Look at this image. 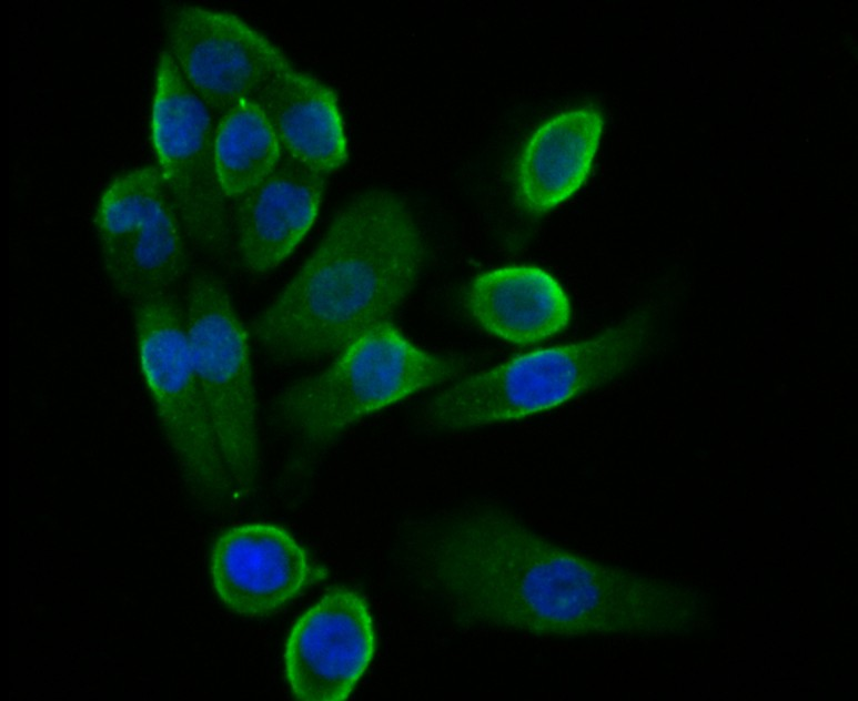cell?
<instances>
[{
    "mask_svg": "<svg viewBox=\"0 0 858 701\" xmlns=\"http://www.w3.org/2000/svg\"><path fill=\"white\" fill-rule=\"evenodd\" d=\"M430 555L456 623L471 633L643 638L687 624L696 608L686 591L567 549L494 505L442 520Z\"/></svg>",
    "mask_w": 858,
    "mask_h": 701,
    "instance_id": "1",
    "label": "cell"
},
{
    "mask_svg": "<svg viewBox=\"0 0 858 701\" xmlns=\"http://www.w3.org/2000/svg\"><path fill=\"white\" fill-rule=\"evenodd\" d=\"M426 245L406 202L385 189L352 196L250 329L275 360L335 356L392 319L423 272Z\"/></svg>",
    "mask_w": 858,
    "mask_h": 701,
    "instance_id": "2",
    "label": "cell"
},
{
    "mask_svg": "<svg viewBox=\"0 0 858 701\" xmlns=\"http://www.w3.org/2000/svg\"><path fill=\"white\" fill-rule=\"evenodd\" d=\"M646 333L645 319L635 316L595 336L515 356L438 392L418 421L430 430L461 431L554 408L622 374Z\"/></svg>",
    "mask_w": 858,
    "mask_h": 701,
    "instance_id": "3",
    "label": "cell"
},
{
    "mask_svg": "<svg viewBox=\"0 0 858 701\" xmlns=\"http://www.w3.org/2000/svg\"><path fill=\"white\" fill-rule=\"evenodd\" d=\"M467 369L465 358L423 349L390 321L350 343L324 369L284 387L271 415L291 438L323 446L366 416Z\"/></svg>",
    "mask_w": 858,
    "mask_h": 701,
    "instance_id": "4",
    "label": "cell"
},
{
    "mask_svg": "<svg viewBox=\"0 0 858 701\" xmlns=\"http://www.w3.org/2000/svg\"><path fill=\"white\" fill-rule=\"evenodd\" d=\"M141 374L190 497L208 509L236 499L196 382L182 299L130 303Z\"/></svg>",
    "mask_w": 858,
    "mask_h": 701,
    "instance_id": "5",
    "label": "cell"
},
{
    "mask_svg": "<svg viewBox=\"0 0 858 701\" xmlns=\"http://www.w3.org/2000/svg\"><path fill=\"white\" fill-rule=\"evenodd\" d=\"M183 308L196 382L236 499L260 470L258 403L248 332L223 282L193 272Z\"/></svg>",
    "mask_w": 858,
    "mask_h": 701,
    "instance_id": "6",
    "label": "cell"
},
{
    "mask_svg": "<svg viewBox=\"0 0 858 701\" xmlns=\"http://www.w3.org/2000/svg\"><path fill=\"white\" fill-rule=\"evenodd\" d=\"M215 119L162 50L155 70L151 140L161 177L189 241L226 257L234 247L232 209L215 171Z\"/></svg>",
    "mask_w": 858,
    "mask_h": 701,
    "instance_id": "7",
    "label": "cell"
},
{
    "mask_svg": "<svg viewBox=\"0 0 858 701\" xmlns=\"http://www.w3.org/2000/svg\"><path fill=\"white\" fill-rule=\"evenodd\" d=\"M94 227L108 282L129 304L174 292L189 237L157 166L117 175L99 196Z\"/></svg>",
    "mask_w": 858,
    "mask_h": 701,
    "instance_id": "8",
    "label": "cell"
},
{
    "mask_svg": "<svg viewBox=\"0 0 858 701\" xmlns=\"http://www.w3.org/2000/svg\"><path fill=\"white\" fill-rule=\"evenodd\" d=\"M161 27L164 50L215 122L292 65L279 47L230 12L173 3L161 11Z\"/></svg>",
    "mask_w": 858,
    "mask_h": 701,
    "instance_id": "9",
    "label": "cell"
},
{
    "mask_svg": "<svg viewBox=\"0 0 858 701\" xmlns=\"http://www.w3.org/2000/svg\"><path fill=\"white\" fill-rule=\"evenodd\" d=\"M370 607L357 591L336 587L292 627L284 648L285 677L301 701L346 700L375 652Z\"/></svg>",
    "mask_w": 858,
    "mask_h": 701,
    "instance_id": "10",
    "label": "cell"
},
{
    "mask_svg": "<svg viewBox=\"0 0 858 701\" xmlns=\"http://www.w3.org/2000/svg\"><path fill=\"white\" fill-rule=\"evenodd\" d=\"M209 566L219 600L230 611L249 618L282 609L315 576L302 545L286 529L269 522L224 530L211 547Z\"/></svg>",
    "mask_w": 858,
    "mask_h": 701,
    "instance_id": "11",
    "label": "cell"
},
{
    "mask_svg": "<svg viewBox=\"0 0 858 701\" xmlns=\"http://www.w3.org/2000/svg\"><path fill=\"white\" fill-rule=\"evenodd\" d=\"M326 176L283 153L275 169L234 200V248L242 266L261 275L302 242L320 212Z\"/></svg>",
    "mask_w": 858,
    "mask_h": 701,
    "instance_id": "12",
    "label": "cell"
},
{
    "mask_svg": "<svg viewBox=\"0 0 858 701\" xmlns=\"http://www.w3.org/2000/svg\"><path fill=\"white\" fill-rule=\"evenodd\" d=\"M603 128L602 112L587 105L558 113L534 131L514 171L515 197L527 214L544 215L584 185Z\"/></svg>",
    "mask_w": 858,
    "mask_h": 701,
    "instance_id": "13",
    "label": "cell"
},
{
    "mask_svg": "<svg viewBox=\"0 0 858 701\" xmlns=\"http://www.w3.org/2000/svg\"><path fill=\"white\" fill-rule=\"evenodd\" d=\"M463 307L486 333L515 345H533L558 334L572 316L563 286L534 265L477 275L465 291Z\"/></svg>",
    "mask_w": 858,
    "mask_h": 701,
    "instance_id": "14",
    "label": "cell"
},
{
    "mask_svg": "<svg viewBox=\"0 0 858 701\" xmlns=\"http://www.w3.org/2000/svg\"><path fill=\"white\" fill-rule=\"evenodd\" d=\"M254 100L285 155L325 176L345 165L349 149L339 99L323 81L291 65Z\"/></svg>",
    "mask_w": 858,
    "mask_h": 701,
    "instance_id": "15",
    "label": "cell"
},
{
    "mask_svg": "<svg viewBox=\"0 0 858 701\" xmlns=\"http://www.w3.org/2000/svg\"><path fill=\"white\" fill-rule=\"evenodd\" d=\"M282 156L280 141L254 99L240 101L216 121L215 171L220 186L230 201L262 181Z\"/></svg>",
    "mask_w": 858,
    "mask_h": 701,
    "instance_id": "16",
    "label": "cell"
}]
</instances>
